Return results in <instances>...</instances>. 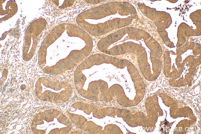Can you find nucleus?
Returning <instances> with one entry per match:
<instances>
[{
	"mask_svg": "<svg viewBox=\"0 0 201 134\" xmlns=\"http://www.w3.org/2000/svg\"><path fill=\"white\" fill-rule=\"evenodd\" d=\"M72 36L79 37L84 41V47L80 50H72L66 58L59 61L54 66L47 67L48 74L57 75L70 70L91 53L93 49V41L90 35L76 25L73 31Z\"/></svg>",
	"mask_w": 201,
	"mask_h": 134,
	"instance_id": "obj_1",
	"label": "nucleus"
},
{
	"mask_svg": "<svg viewBox=\"0 0 201 134\" xmlns=\"http://www.w3.org/2000/svg\"><path fill=\"white\" fill-rule=\"evenodd\" d=\"M133 7L125 1H115L105 3L83 11L76 17V21L99 20L117 13L122 16L131 15Z\"/></svg>",
	"mask_w": 201,
	"mask_h": 134,
	"instance_id": "obj_2",
	"label": "nucleus"
},
{
	"mask_svg": "<svg viewBox=\"0 0 201 134\" xmlns=\"http://www.w3.org/2000/svg\"><path fill=\"white\" fill-rule=\"evenodd\" d=\"M132 16L127 18H116L100 24L83 23L78 25L90 35L99 36L106 34L115 29L125 27L129 24L132 20Z\"/></svg>",
	"mask_w": 201,
	"mask_h": 134,
	"instance_id": "obj_3",
	"label": "nucleus"
},
{
	"mask_svg": "<svg viewBox=\"0 0 201 134\" xmlns=\"http://www.w3.org/2000/svg\"><path fill=\"white\" fill-rule=\"evenodd\" d=\"M85 1L88 3L96 4L101 2L103 1V0H85Z\"/></svg>",
	"mask_w": 201,
	"mask_h": 134,
	"instance_id": "obj_4",
	"label": "nucleus"
},
{
	"mask_svg": "<svg viewBox=\"0 0 201 134\" xmlns=\"http://www.w3.org/2000/svg\"><path fill=\"white\" fill-rule=\"evenodd\" d=\"M75 132H71V133H73V134L74 133V134H81L82 133L81 132H78V131H75Z\"/></svg>",
	"mask_w": 201,
	"mask_h": 134,
	"instance_id": "obj_5",
	"label": "nucleus"
}]
</instances>
